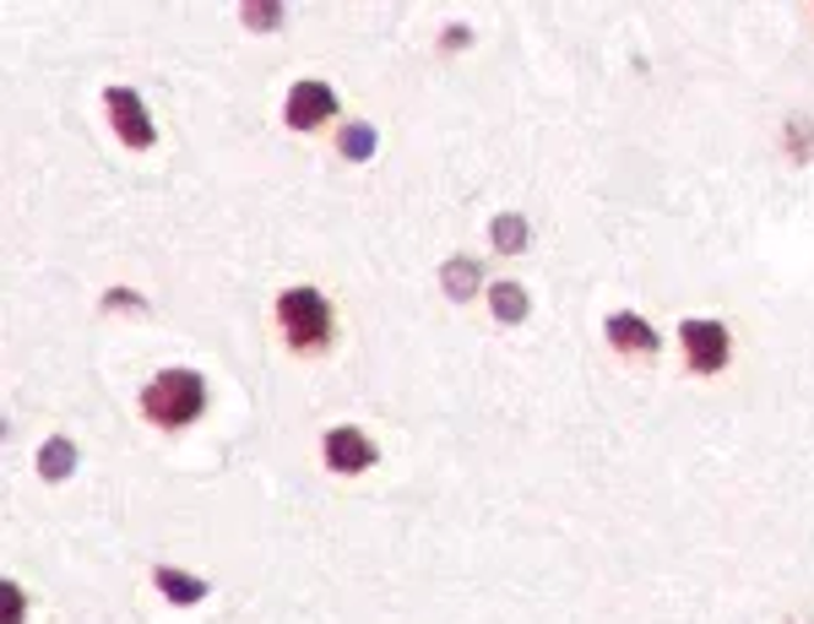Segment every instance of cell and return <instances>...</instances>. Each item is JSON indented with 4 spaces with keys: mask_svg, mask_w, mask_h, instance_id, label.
I'll list each match as a JSON object with an SVG mask.
<instances>
[{
    "mask_svg": "<svg viewBox=\"0 0 814 624\" xmlns=\"http://www.w3.org/2000/svg\"><path fill=\"white\" fill-rule=\"evenodd\" d=\"M337 147H342V158H353V163H364V158L376 152V130H370V125H348V130L337 136Z\"/></svg>",
    "mask_w": 814,
    "mask_h": 624,
    "instance_id": "4fadbf2b",
    "label": "cell"
},
{
    "mask_svg": "<svg viewBox=\"0 0 814 624\" xmlns=\"http://www.w3.org/2000/svg\"><path fill=\"white\" fill-rule=\"evenodd\" d=\"M440 277H445V294L462 305V299H473V288H478V277H484V272H478V261H462V255H456V261H445V266H440Z\"/></svg>",
    "mask_w": 814,
    "mask_h": 624,
    "instance_id": "9c48e42d",
    "label": "cell"
},
{
    "mask_svg": "<svg viewBox=\"0 0 814 624\" xmlns=\"http://www.w3.org/2000/svg\"><path fill=\"white\" fill-rule=\"evenodd\" d=\"M277 320H283L288 348H299V353H320L331 342V305L315 288H288L277 299Z\"/></svg>",
    "mask_w": 814,
    "mask_h": 624,
    "instance_id": "7a4b0ae2",
    "label": "cell"
},
{
    "mask_svg": "<svg viewBox=\"0 0 814 624\" xmlns=\"http://www.w3.org/2000/svg\"><path fill=\"white\" fill-rule=\"evenodd\" d=\"M331 115H337V93L326 82H299L288 93V125L294 130H315V125L331 120Z\"/></svg>",
    "mask_w": 814,
    "mask_h": 624,
    "instance_id": "5b68a950",
    "label": "cell"
},
{
    "mask_svg": "<svg viewBox=\"0 0 814 624\" xmlns=\"http://www.w3.org/2000/svg\"><path fill=\"white\" fill-rule=\"evenodd\" d=\"M0 624H22V586L0 581Z\"/></svg>",
    "mask_w": 814,
    "mask_h": 624,
    "instance_id": "5bb4252c",
    "label": "cell"
},
{
    "mask_svg": "<svg viewBox=\"0 0 814 624\" xmlns=\"http://www.w3.org/2000/svg\"><path fill=\"white\" fill-rule=\"evenodd\" d=\"M326 467L331 473H364V467H376V445L359 430H331L326 435Z\"/></svg>",
    "mask_w": 814,
    "mask_h": 624,
    "instance_id": "8992f818",
    "label": "cell"
},
{
    "mask_svg": "<svg viewBox=\"0 0 814 624\" xmlns=\"http://www.w3.org/2000/svg\"><path fill=\"white\" fill-rule=\"evenodd\" d=\"M277 17H283V6H245V22L251 28H277Z\"/></svg>",
    "mask_w": 814,
    "mask_h": 624,
    "instance_id": "9a60e30c",
    "label": "cell"
},
{
    "mask_svg": "<svg viewBox=\"0 0 814 624\" xmlns=\"http://www.w3.org/2000/svg\"><path fill=\"white\" fill-rule=\"evenodd\" d=\"M489 299H495V315H500V320H510V326H516V320H527V294H521L516 283H495V294H489Z\"/></svg>",
    "mask_w": 814,
    "mask_h": 624,
    "instance_id": "7c38bea8",
    "label": "cell"
},
{
    "mask_svg": "<svg viewBox=\"0 0 814 624\" xmlns=\"http://www.w3.org/2000/svg\"><path fill=\"white\" fill-rule=\"evenodd\" d=\"M39 473H44L50 484H61V478H71V473H76V445H71L65 435L44 440V451H39Z\"/></svg>",
    "mask_w": 814,
    "mask_h": 624,
    "instance_id": "ba28073f",
    "label": "cell"
},
{
    "mask_svg": "<svg viewBox=\"0 0 814 624\" xmlns=\"http://www.w3.org/2000/svg\"><path fill=\"white\" fill-rule=\"evenodd\" d=\"M207 408V380L195 370H163L147 391H141V413L163 430H180Z\"/></svg>",
    "mask_w": 814,
    "mask_h": 624,
    "instance_id": "6da1fadb",
    "label": "cell"
},
{
    "mask_svg": "<svg viewBox=\"0 0 814 624\" xmlns=\"http://www.w3.org/2000/svg\"><path fill=\"white\" fill-rule=\"evenodd\" d=\"M152 581H158V592L175 597V603H201V597H207V581H195V575H186V570H169V564H163Z\"/></svg>",
    "mask_w": 814,
    "mask_h": 624,
    "instance_id": "30bf717a",
    "label": "cell"
},
{
    "mask_svg": "<svg viewBox=\"0 0 814 624\" xmlns=\"http://www.w3.org/2000/svg\"><path fill=\"white\" fill-rule=\"evenodd\" d=\"M104 310H141L136 294H104Z\"/></svg>",
    "mask_w": 814,
    "mask_h": 624,
    "instance_id": "2e32d148",
    "label": "cell"
},
{
    "mask_svg": "<svg viewBox=\"0 0 814 624\" xmlns=\"http://www.w3.org/2000/svg\"><path fill=\"white\" fill-rule=\"evenodd\" d=\"M679 337H685L689 364H695L700 374H711V370L728 364V326H722V320H685Z\"/></svg>",
    "mask_w": 814,
    "mask_h": 624,
    "instance_id": "3957f363",
    "label": "cell"
},
{
    "mask_svg": "<svg viewBox=\"0 0 814 624\" xmlns=\"http://www.w3.org/2000/svg\"><path fill=\"white\" fill-rule=\"evenodd\" d=\"M104 104H109V120H115V130H120L126 147H152L158 130H152V120H147V104H141L130 87H109Z\"/></svg>",
    "mask_w": 814,
    "mask_h": 624,
    "instance_id": "277c9868",
    "label": "cell"
},
{
    "mask_svg": "<svg viewBox=\"0 0 814 624\" xmlns=\"http://www.w3.org/2000/svg\"><path fill=\"white\" fill-rule=\"evenodd\" d=\"M609 342H614L620 353H657V331H652L635 310L609 315Z\"/></svg>",
    "mask_w": 814,
    "mask_h": 624,
    "instance_id": "52a82bcc",
    "label": "cell"
},
{
    "mask_svg": "<svg viewBox=\"0 0 814 624\" xmlns=\"http://www.w3.org/2000/svg\"><path fill=\"white\" fill-rule=\"evenodd\" d=\"M489 240H495V250H505V255L527 250V218H516V212H500V218H495V229H489Z\"/></svg>",
    "mask_w": 814,
    "mask_h": 624,
    "instance_id": "8fae6325",
    "label": "cell"
}]
</instances>
